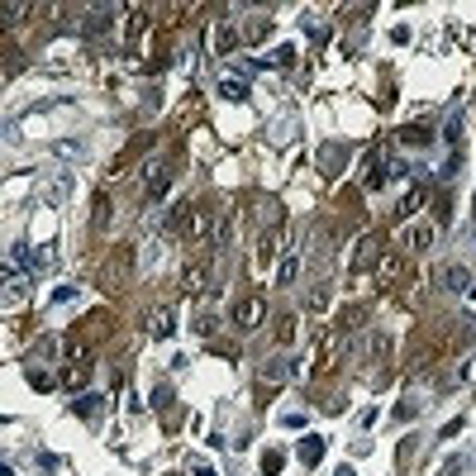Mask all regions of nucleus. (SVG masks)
<instances>
[{
	"instance_id": "f8f14e48",
	"label": "nucleus",
	"mask_w": 476,
	"mask_h": 476,
	"mask_svg": "<svg viewBox=\"0 0 476 476\" xmlns=\"http://www.w3.org/2000/svg\"><path fill=\"white\" fill-rule=\"evenodd\" d=\"M267 34H272V19H253V24H243L238 38H243V43H262Z\"/></svg>"
},
{
	"instance_id": "bb28decb",
	"label": "nucleus",
	"mask_w": 476,
	"mask_h": 476,
	"mask_svg": "<svg viewBox=\"0 0 476 476\" xmlns=\"http://www.w3.org/2000/svg\"><path fill=\"white\" fill-rule=\"evenodd\" d=\"M234 43H238V34L224 24V29H219V53H234Z\"/></svg>"
},
{
	"instance_id": "72a5a7b5",
	"label": "nucleus",
	"mask_w": 476,
	"mask_h": 476,
	"mask_svg": "<svg viewBox=\"0 0 476 476\" xmlns=\"http://www.w3.org/2000/svg\"><path fill=\"white\" fill-rule=\"evenodd\" d=\"M190 476H219V472H214L210 462H195V467H190Z\"/></svg>"
},
{
	"instance_id": "473e14b6",
	"label": "nucleus",
	"mask_w": 476,
	"mask_h": 476,
	"mask_svg": "<svg viewBox=\"0 0 476 476\" xmlns=\"http://www.w3.org/2000/svg\"><path fill=\"white\" fill-rule=\"evenodd\" d=\"M281 424H286V429H305V414H295V410H290V414H281Z\"/></svg>"
},
{
	"instance_id": "39448f33",
	"label": "nucleus",
	"mask_w": 476,
	"mask_h": 476,
	"mask_svg": "<svg viewBox=\"0 0 476 476\" xmlns=\"http://www.w3.org/2000/svg\"><path fill=\"white\" fill-rule=\"evenodd\" d=\"M172 329H177V314L172 310H153L148 314V334L153 338H172Z\"/></svg>"
},
{
	"instance_id": "4468645a",
	"label": "nucleus",
	"mask_w": 476,
	"mask_h": 476,
	"mask_svg": "<svg viewBox=\"0 0 476 476\" xmlns=\"http://www.w3.org/2000/svg\"><path fill=\"white\" fill-rule=\"evenodd\" d=\"M443 143H448L453 153H462V114H453V119H448V129H443Z\"/></svg>"
},
{
	"instance_id": "aec40b11",
	"label": "nucleus",
	"mask_w": 476,
	"mask_h": 476,
	"mask_svg": "<svg viewBox=\"0 0 476 476\" xmlns=\"http://www.w3.org/2000/svg\"><path fill=\"white\" fill-rule=\"evenodd\" d=\"M219 95H224V100H243L248 86H243V82H234V77H224V82H219Z\"/></svg>"
},
{
	"instance_id": "0eeeda50",
	"label": "nucleus",
	"mask_w": 476,
	"mask_h": 476,
	"mask_svg": "<svg viewBox=\"0 0 476 476\" xmlns=\"http://www.w3.org/2000/svg\"><path fill=\"white\" fill-rule=\"evenodd\" d=\"M229 238H234V214L224 210V214L214 219V234H210V248L219 253V248H229Z\"/></svg>"
},
{
	"instance_id": "1a4fd4ad",
	"label": "nucleus",
	"mask_w": 476,
	"mask_h": 476,
	"mask_svg": "<svg viewBox=\"0 0 476 476\" xmlns=\"http://www.w3.org/2000/svg\"><path fill=\"white\" fill-rule=\"evenodd\" d=\"M258 67H286V72H290V67H295V48H290V43L272 48L267 58H258Z\"/></svg>"
},
{
	"instance_id": "cd10ccee",
	"label": "nucleus",
	"mask_w": 476,
	"mask_h": 476,
	"mask_svg": "<svg viewBox=\"0 0 476 476\" xmlns=\"http://www.w3.org/2000/svg\"><path fill=\"white\" fill-rule=\"evenodd\" d=\"M262 472H267V476L281 472V453H267V458H262Z\"/></svg>"
},
{
	"instance_id": "423d86ee",
	"label": "nucleus",
	"mask_w": 476,
	"mask_h": 476,
	"mask_svg": "<svg viewBox=\"0 0 476 476\" xmlns=\"http://www.w3.org/2000/svg\"><path fill=\"white\" fill-rule=\"evenodd\" d=\"M424 195H429L424 186H405V195H400V205H395V219H410V214H414V210L424 205Z\"/></svg>"
},
{
	"instance_id": "f704fd0d",
	"label": "nucleus",
	"mask_w": 476,
	"mask_h": 476,
	"mask_svg": "<svg viewBox=\"0 0 476 476\" xmlns=\"http://www.w3.org/2000/svg\"><path fill=\"white\" fill-rule=\"evenodd\" d=\"M334 476H353V467H338V472H334Z\"/></svg>"
},
{
	"instance_id": "c756f323",
	"label": "nucleus",
	"mask_w": 476,
	"mask_h": 476,
	"mask_svg": "<svg viewBox=\"0 0 476 476\" xmlns=\"http://www.w3.org/2000/svg\"><path fill=\"white\" fill-rule=\"evenodd\" d=\"M386 353H390V338L377 334V338H372V358H386Z\"/></svg>"
},
{
	"instance_id": "7c9ffc66",
	"label": "nucleus",
	"mask_w": 476,
	"mask_h": 476,
	"mask_svg": "<svg viewBox=\"0 0 476 476\" xmlns=\"http://www.w3.org/2000/svg\"><path fill=\"white\" fill-rule=\"evenodd\" d=\"M310 305H314V310H324V305H329V286H319V290H310Z\"/></svg>"
},
{
	"instance_id": "412c9836",
	"label": "nucleus",
	"mask_w": 476,
	"mask_h": 476,
	"mask_svg": "<svg viewBox=\"0 0 476 476\" xmlns=\"http://www.w3.org/2000/svg\"><path fill=\"white\" fill-rule=\"evenodd\" d=\"M419 410H424V400H405V405H395V424H410Z\"/></svg>"
},
{
	"instance_id": "a211bd4d",
	"label": "nucleus",
	"mask_w": 476,
	"mask_h": 476,
	"mask_svg": "<svg viewBox=\"0 0 476 476\" xmlns=\"http://www.w3.org/2000/svg\"><path fill=\"white\" fill-rule=\"evenodd\" d=\"M62 358L67 362H86V343L82 338H62Z\"/></svg>"
},
{
	"instance_id": "a878e982",
	"label": "nucleus",
	"mask_w": 476,
	"mask_h": 476,
	"mask_svg": "<svg viewBox=\"0 0 476 476\" xmlns=\"http://www.w3.org/2000/svg\"><path fill=\"white\" fill-rule=\"evenodd\" d=\"M338 162H343V153H338V148H319V167H324V172H329V167H338Z\"/></svg>"
},
{
	"instance_id": "2eb2a0df",
	"label": "nucleus",
	"mask_w": 476,
	"mask_h": 476,
	"mask_svg": "<svg viewBox=\"0 0 476 476\" xmlns=\"http://www.w3.org/2000/svg\"><path fill=\"white\" fill-rule=\"evenodd\" d=\"M372 258H377V238H362V243H358V253H353V272H362Z\"/></svg>"
},
{
	"instance_id": "dca6fc26",
	"label": "nucleus",
	"mask_w": 476,
	"mask_h": 476,
	"mask_svg": "<svg viewBox=\"0 0 476 476\" xmlns=\"http://www.w3.org/2000/svg\"><path fill=\"white\" fill-rule=\"evenodd\" d=\"M181 290H186V295H200V290H205V267H186V277H181Z\"/></svg>"
},
{
	"instance_id": "2f4dec72",
	"label": "nucleus",
	"mask_w": 476,
	"mask_h": 476,
	"mask_svg": "<svg viewBox=\"0 0 476 476\" xmlns=\"http://www.w3.org/2000/svg\"><path fill=\"white\" fill-rule=\"evenodd\" d=\"M458 381H476V358H467V362L458 367Z\"/></svg>"
},
{
	"instance_id": "4be33fe9",
	"label": "nucleus",
	"mask_w": 476,
	"mask_h": 476,
	"mask_svg": "<svg viewBox=\"0 0 476 476\" xmlns=\"http://www.w3.org/2000/svg\"><path fill=\"white\" fill-rule=\"evenodd\" d=\"M429 243H434V229L414 224V229H410V248H429Z\"/></svg>"
},
{
	"instance_id": "5701e85b",
	"label": "nucleus",
	"mask_w": 476,
	"mask_h": 476,
	"mask_svg": "<svg viewBox=\"0 0 476 476\" xmlns=\"http://www.w3.org/2000/svg\"><path fill=\"white\" fill-rule=\"evenodd\" d=\"M295 272H300V262H295V258H286L281 267H277V286H290V281H295Z\"/></svg>"
},
{
	"instance_id": "f03ea898",
	"label": "nucleus",
	"mask_w": 476,
	"mask_h": 476,
	"mask_svg": "<svg viewBox=\"0 0 476 476\" xmlns=\"http://www.w3.org/2000/svg\"><path fill=\"white\" fill-rule=\"evenodd\" d=\"M262 319H267V300H262V295H248V300L234 305V329H238V334L262 329Z\"/></svg>"
},
{
	"instance_id": "b1692460",
	"label": "nucleus",
	"mask_w": 476,
	"mask_h": 476,
	"mask_svg": "<svg viewBox=\"0 0 476 476\" xmlns=\"http://www.w3.org/2000/svg\"><path fill=\"white\" fill-rule=\"evenodd\" d=\"M277 338H281L286 348H290V343H295V319H290V314H286L281 324H277Z\"/></svg>"
},
{
	"instance_id": "7ed1b4c3",
	"label": "nucleus",
	"mask_w": 476,
	"mask_h": 476,
	"mask_svg": "<svg viewBox=\"0 0 476 476\" xmlns=\"http://www.w3.org/2000/svg\"><path fill=\"white\" fill-rule=\"evenodd\" d=\"M343 348H348V334H343V329L329 334V338L319 343V367H334V358H343Z\"/></svg>"
},
{
	"instance_id": "ddd939ff",
	"label": "nucleus",
	"mask_w": 476,
	"mask_h": 476,
	"mask_svg": "<svg viewBox=\"0 0 476 476\" xmlns=\"http://www.w3.org/2000/svg\"><path fill=\"white\" fill-rule=\"evenodd\" d=\"M400 143H410V148H429V143H434V134H429V129H419V124H410V129H400Z\"/></svg>"
},
{
	"instance_id": "20e7f679",
	"label": "nucleus",
	"mask_w": 476,
	"mask_h": 476,
	"mask_svg": "<svg viewBox=\"0 0 476 476\" xmlns=\"http://www.w3.org/2000/svg\"><path fill=\"white\" fill-rule=\"evenodd\" d=\"M58 381H62V390H82V386L91 381V362H67Z\"/></svg>"
},
{
	"instance_id": "f3484780",
	"label": "nucleus",
	"mask_w": 476,
	"mask_h": 476,
	"mask_svg": "<svg viewBox=\"0 0 476 476\" xmlns=\"http://www.w3.org/2000/svg\"><path fill=\"white\" fill-rule=\"evenodd\" d=\"M24 290H29V277H24V272H19V277H14V272H5V295H10V300H14V295L24 300Z\"/></svg>"
},
{
	"instance_id": "6ab92c4d",
	"label": "nucleus",
	"mask_w": 476,
	"mask_h": 476,
	"mask_svg": "<svg viewBox=\"0 0 476 476\" xmlns=\"http://www.w3.org/2000/svg\"><path fill=\"white\" fill-rule=\"evenodd\" d=\"M77 414L82 419H100V395H82L77 400Z\"/></svg>"
},
{
	"instance_id": "c85d7f7f",
	"label": "nucleus",
	"mask_w": 476,
	"mask_h": 476,
	"mask_svg": "<svg viewBox=\"0 0 476 476\" xmlns=\"http://www.w3.org/2000/svg\"><path fill=\"white\" fill-rule=\"evenodd\" d=\"M462 467H467V458H448V462H443V472H438V476H458Z\"/></svg>"
},
{
	"instance_id": "f257e3e1",
	"label": "nucleus",
	"mask_w": 476,
	"mask_h": 476,
	"mask_svg": "<svg viewBox=\"0 0 476 476\" xmlns=\"http://www.w3.org/2000/svg\"><path fill=\"white\" fill-rule=\"evenodd\" d=\"M210 210H200V205H181L177 214H172V234L177 238H186V243H195V238H210Z\"/></svg>"
},
{
	"instance_id": "9d476101",
	"label": "nucleus",
	"mask_w": 476,
	"mask_h": 476,
	"mask_svg": "<svg viewBox=\"0 0 476 476\" xmlns=\"http://www.w3.org/2000/svg\"><path fill=\"white\" fill-rule=\"evenodd\" d=\"M438 281L448 286V290H467V286H472V277H467V267H458V262H448V267L438 272Z\"/></svg>"
},
{
	"instance_id": "393cba45",
	"label": "nucleus",
	"mask_w": 476,
	"mask_h": 476,
	"mask_svg": "<svg viewBox=\"0 0 476 476\" xmlns=\"http://www.w3.org/2000/svg\"><path fill=\"white\" fill-rule=\"evenodd\" d=\"M24 14H34V5H5V24H19Z\"/></svg>"
},
{
	"instance_id": "9b49d317",
	"label": "nucleus",
	"mask_w": 476,
	"mask_h": 476,
	"mask_svg": "<svg viewBox=\"0 0 476 476\" xmlns=\"http://www.w3.org/2000/svg\"><path fill=\"white\" fill-rule=\"evenodd\" d=\"M295 453H300V462H305V467H314V462L324 458V438H314V434H305Z\"/></svg>"
},
{
	"instance_id": "6e6552de",
	"label": "nucleus",
	"mask_w": 476,
	"mask_h": 476,
	"mask_svg": "<svg viewBox=\"0 0 476 476\" xmlns=\"http://www.w3.org/2000/svg\"><path fill=\"white\" fill-rule=\"evenodd\" d=\"M290 372H295V367H290V358H267L258 377H262V381H272V386H277V381H286Z\"/></svg>"
}]
</instances>
